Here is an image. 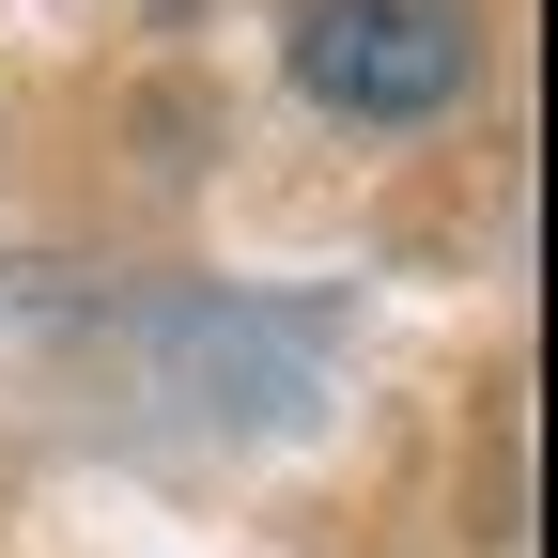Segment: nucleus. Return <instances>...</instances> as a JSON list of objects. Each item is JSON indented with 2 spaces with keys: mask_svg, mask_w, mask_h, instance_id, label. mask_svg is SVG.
<instances>
[{
  "mask_svg": "<svg viewBox=\"0 0 558 558\" xmlns=\"http://www.w3.org/2000/svg\"><path fill=\"white\" fill-rule=\"evenodd\" d=\"M295 78L357 124L465 94V0H295Z\"/></svg>",
  "mask_w": 558,
  "mask_h": 558,
  "instance_id": "f257e3e1",
  "label": "nucleus"
}]
</instances>
